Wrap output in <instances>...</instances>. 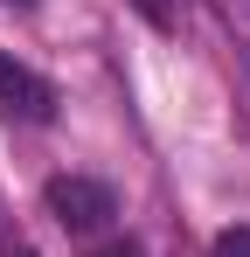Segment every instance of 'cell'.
I'll use <instances>...</instances> for the list:
<instances>
[{
	"instance_id": "obj_1",
	"label": "cell",
	"mask_w": 250,
	"mask_h": 257,
	"mask_svg": "<svg viewBox=\"0 0 250 257\" xmlns=\"http://www.w3.org/2000/svg\"><path fill=\"white\" fill-rule=\"evenodd\" d=\"M42 209L56 215L70 236H97V229L118 215V195H111L104 181H90V174H56V181L42 188Z\"/></svg>"
},
{
	"instance_id": "obj_2",
	"label": "cell",
	"mask_w": 250,
	"mask_h": 257,
	"mask_svg": "<svg viewBox=\"0 0 250 257\" xmlns=\"http://www.w3.org/2000/svg\"><path fill=\"white\" fill-rule=\"evenodd\" d=\"M0 111L21 118V125H49V118H56V90H49V77H35V70L14 63V56H0Z\"/></svg>"
},
{
	"instance_id": "obj_3",
	"label": "cell",
	"mask_w": 250,
	"mask_h": 257,
	"mask_svg": "<svg viewBox=\"0 0 250 257\" xmlns=\"http://www.w3.org/2000/svg\"><path fill=\"white\" fill-rule=\"evenodd\" d=\"M215 257H250V229H222L215 236Z\"/></svg>"
},
{
	"instance_id": "obj_4",
	"label": "cell",
	"mask_w": 250,
	"mask_h": 257,
	"mask_svg": "<svg viewBox=\"0 0 250 257\" xmlns=\"http://www.w3.org/2000/svg\"><path fill=\"white\" fill-rule=\"evenodd\" d=\"M139 14H146L153 28H174V14H167V0H139Z\"/></svg>"
},
{
	"instance_id": "obj_5",
	"label": "cell",
	"mask_w": 250,
	"mask_h": 257,
	"mask_svg": "<svg viewBox=\"0 0 250 257\" xmlns=\"http://www.w3.org/2000/svg\"><path fill=\"white\" fill-rule=\"evenodd\" d=\"M90 257H139L132 243H104V250H90Z\"/></svg>"
},
{
	"instance_id": "obj_6",
	"label": "cell",
	"mask_w": 250,
	"mask_h": 257,
	"mask_svg": "<svg viewBox=\"0 0 250 257\" xmlns=\"http://www.w3.org/2000/svg\"><path fill=\"white\" fill-rule=\"evenodd\" d=\"M14 257H35V250H14Z\"/></svg>"
}]
</instances>
